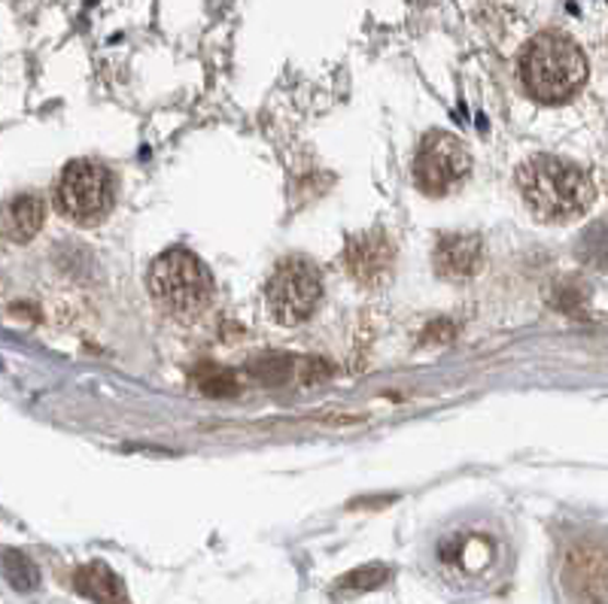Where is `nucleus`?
<instances>
[{"instance_id": "obj_12", "label": "nucleus", "mask_w": 608, "mask_h": 604, "mask_svg": "<svg viewBox=\"0 0 608 604\" xmlns=\"http://www.w3.org/2000/svg\"><path fill=\"white\" fill-rule=\"evenodd\" d=\"M77 583H80V590L85 592V595H92L95 602L101 604H119L122 602V583L113 577V571L107 568V565H89V568H83L80 571V577H77Z\"/></svg>"}, {"instance_id": "obj_3", "label": "nucleus", "mask_w": 608, "mask_h": 604, "mask_svg": "<svg viewBox=\"0 0 608 604\" xmlns=\"http://www.w3.org/2000/svg\"><path fill=\"white\" fill-rule=\"evenodd\" d=\"M150 295L177 319L198 317L213 298V276L208 264L189 249H167L150 268Z\"/></svg>"}, {"instance_id": "obj_7", "label": "nucleus", "mask_w": 608, "mask_h": 604, "mask_svg": "<svg viewBox=\"0 0 608 604\" xmlns=\"http://www.w3.org/2000/svg\"><path fill=\"white\" fill-rule=\"evenodd\" d=\"M563 583L578 604H608V544H578L572 549Z\"/></svg>"}, {"instance_id": "obj_5", "label": "nucleus", "mask_w": 608, "mask_h": 604, "mask_svg": "<svg viewBox=\"0 0 608 604\" xmlns=\"http://www.w3.org/2000/svg\"><path fill=\"white\" fill-rule=\"evenodd\" d=\"M268 307L277 322L283 325H299L317 310L319 295H323V280L314 261L287 259L274 268L268 280Z\"/></svg>"}, {"instance_id": "obj_1", "label": "nucleus", "mask_w": 608, "mask_h": 604, "mask_svg": "<svg viewBox=\"0 0 608 604\" xmlns=\"http://www.w3.org/2000/svg\"><path fill=\"white\" fill-rule=\"evenodd\" d=\"M526 95L541 104H563L587 80V58L581 46L560 31H541L517 58Z\"/></svg>"}, {"instance_id": "obj_10", "label": "nucleus", "mask_w": 608, "mask_h": 604, "mask_svg": "<svg viewBox=\"0 0 608 604\" xmlns=\"http://www.w3.org/2000/svg\"><path fill=\"white\" fill-rule=\"evenodd\" d=\"M484 259V244L478 234H447L435 247V271L444 280H469L478 274Z\"/></svg>"}, {"instance_id": "obj_16", "label": "nucleus", "mask_w": 608, "mask_h": 604, "mask_svg": "<svg viewBox=\"0 0 608 604\" xmlns=\"http://www.w3.org/2000/svg\"><path fill=\"white\" fill-rule=\"evenodd\" d=\"M198 386L208 392V395H232L235 392V377L222 368H210L208 374L198 377Z\"/></svg>"}, {"instance_id": "obj_9", "label": "nucleus", "mask_w": 608, "mask_h": 604, "mask_svg": "<svg viewBox=\"0 0 608 604\" xmlns=\"http://www.w3.org/2000/svg\"><path fill=\"white\" fill-rule=\"evenodd\" d=\"M393 259H396V252H393L387 234L365 232L350 237V244H347V268L365 286L384 283L393 271Z\"/></svg>"}, {"instance_id": "obj_14", "label": "nucleus", "mask_w": 608, "mask_h": 604, "mask_svg": "<svg viewBox=\"0 0 608 604\" xmlns=\"http://www.w3.org/2000/svg\"><path fill=\"white\" fill-rule=\"evenodd\" d=\"M3 571H7L10 587H15L19 592H31L40 587V571H37V565L31 562L28 556L15 553V549H7V556H3Z\"/></svg>"}, {"instance_id": "obj_15", "label": "nucleus", "mask_w": 608, "mask_h": 604, "mask_svg": "<svg viewBox=\"0 0 608 604\" xmlns=\"http://www.w3.org/2000/svg\"><path fill=\"white\" fill-rule=\"evenodd\" d=\"M387 568L384 565H369V568H356V571H350V575L338 583L341 590H356V592H365V590H374V587H381L384 580H387Z\"/></svg>"}, {"instance_id": "obj_4", "label": "nucleus", "mask_w": 608, "mask_h": 604, "mask_svg": "<svg viewBox=\"0 0 608 604\" xmlns=\"http://www.w3.org/2000/svg\"><path fill=\"white\" fill-rule=\"evenodd\" d=\"M56 204L61 216L80 225H95L104 220L113 206V177L110 170L97 162L80 158L65 167V174L58 179Z\"/></svg>"}, {"instance_id": "obj_8", "label": "nucleus", "mask_w": 608, "mask_h": 604, "mask_svg": "<svg viewBox=\"0 0 608 604\" xmlns=\"http://www.w3.org/2000/svg\"><path fill=\"white\" fill-rule=\"evenodd\" d=\"M439 559L447 571H459L463 577H481L499 562V544L481 532L444 537L439 547Z\"/></svg>"}, {"instance_id": "obj_13", "label": "nucleus", "mask_w": 608, "mask_h": 604, "mask_svg": "<svg viewBox=\"0 0 608 604\" xmlns=\"http://www.w3.org/2000/svg\"><path fill=\"white\" fill-rule=\"evenodd\" d=\"M578 259L587 264V268H596V271H608V220H599L594 225H587L578 237Z\"/></svg>"}, {"instance_id": "obj_6", "label": "nucleus", "mask_w": 608, "mask_h": 604, "mask_svg": "<svg viewBox=\"0 0 608 604\" xmlns=\"http://www.w3.org/2000/svg\"><path fill=\"white\" fill-rule=\"evenodd\" d=\"M471 170L466 143L447 131H429L414 158L417 186L426 194H447Z\"/></svg>"}, {"instance_id": "obj_2", "label": "nucleus", "mask_w": 608, "mask_h": 604, "mask_svg": "<svg viewBox=\"0 0 608 604\" xmlns=\"http://www.w3.org/2000/svg\"><path fill=\"white\" fill-rule=\"evenodd\" d=\"M517 186L526 206L545 222H560L581 216L594 204V182L566 158L536 155L517 170Z\"/></svg>"}, {"instance_id": "obj_11", "label": "nucleus", "mask_w": 608, "mask_h": 604, "mask_svg": "<svg viewBox=\"0 0 608 604\" xmlns=\"http://www.w3.org/2000/svg\"><path fill=\"white\" fill-rule=\"evenodd\" d=\"M43 198L37 194H15L13 201L3 210V234L13 244H28L34 234L40 232L43 225Z\"/></svg>"}]
</instances>
